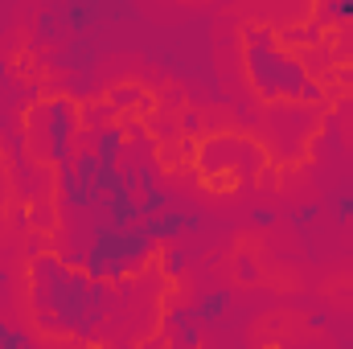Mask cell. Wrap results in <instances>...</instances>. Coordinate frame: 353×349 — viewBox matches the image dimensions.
I'll use <instances>...</instances> for the list:
<instances>
[{
    "label": "cell",
    "mask_w": 353,
    "mask_h": 349,
    "mask_svg": "<svg viewBox=\"0 0 353 349\" xmlns=\"http://www.w3.org/2000/svg\"><path fill=\"white\" fill-rule=\"evenodd\" d=\"M337 214H341V218H345V214H353V197H341V201H337Z\"/></svg>",
    "instance_id": "obj_2"
},
{
    "label": "cell",
    "mask_w": 353,
    "mask_h": 349,
    "mask_svg": "<svg viewBox=\"0 0 353 349\" xmlns=\"http://www.w3.org/2000/svg\"><path fill=\"white\" fill-rule=\"evenodd\" d=\"M226 304H230V292H214V296H205L201 304H197V321H218L222 312H226Z\"/></svg>",
    "instance_id": "obj_1"
}]
</instances>
